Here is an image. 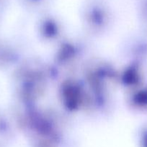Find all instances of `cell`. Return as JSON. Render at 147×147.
<instances>
[{"instance_id": "1", "label": "cell", "mask_w": 147, "mask_h": 147, "mask_svg": "<svg viewBox=\"0 0 147 147\" xmlns=\"http://www.w3.org/2000/svg\"><path fill=\"white\" fill-rule=\"evenodd\" d=\"M92 40L84 34L68 35L53 47L50 61L60 71L81 68L92 57Z\"/></svg>"}, {"instance_id": "2", "label": "cell", "mask_w": 147, "mask_h": 147, "mask_svg": "<svg viewBox=\"0 0 147 147\" xmlns=\"http://www.w3.org/2000/svg\"><path fill=\"white\" fill-rule=\"evenodd\" d=\"M82 34L91 40L102 38L112 32L114 17L110 8L102 0H89L81 11Z\"/></svg>"}, {"instance_id": "3", "label": "cell", "mask_w": 147, "mask_h": 147, "mask_svg": "<svg viewBox=\"0 0 147 147\" xmlns=\"http://www.w3.org/2000/svg\"><path fill=\"white\" fill-rule=\"evenodd\" d=\"M81 69V78L88 87L110 89V86L118 84L119 70L109 60L92 56Z\"/></svg>"}, {"instance_id": "4", "label": "cell", "mask_w": 147, "mask_h": 147, "mask_svg": "<svg viewBox=\"0 0 147 147\" xmlns=\"http://www.w3.org/2000/svg\"><path fill=\"white\" fill-rule=\"evenodd\" d=\"M114 108L115 101L110 89L86 86L82 109L84 114L94 120L105 119L112 115Z\"/></svg>"}, {"instance_id": "5", "label": "cell", "mask_w": 147, "mask_h": 147, "mask_svg": "<svg viewBox=\"0 0 147 147\" xmlns=\"http://www.w3.org/2000/svg\"><path fill=\"white\" fill-rule=\"evenodd\" d=\"M59 98L63 109L69 113L82 111L86 86L82 78H69L60 85Z\"/></svg>"}, {"instance_id": "6", "label": "cell", "mask_w": 147, "mask_h": 147, "mask_svg": "<svg viewBox=\"0 0 147 147\" xmlns=\"http://www.w3.org/2000/svg\"><path fill=\"white\" fill-rule=\"evenodd\" d=\"M35 34L40 42L53 47L68 36L64 23L51 14H46L38 19L35 26Z\"/></svg>"}, {"instance_id": "7", "label": "cell", "mask_w": 147, "mask_h": 147, "mask_svg": "<svg viewBox=\"0 0 147 147\" xmlns=\"http://www.w3.org/2000/svg\"><path fill=\"white\" fill-rule=\"evenodd\" d=\"M136 10L143 32L147 34V0H137Z\"/></svg>"}, {"instance_id": "8", "label": "cell", "mask_w": 147, "mask_h": 147, "mask_svg": "<svg viewBox=\"0 0 147 147\" xmlns=\"http://www.w3.org/2000/svg\"><path fill=\"white\" fill-rule=\"evenodd\" d=\"M43 0H25L26 4L29 7H36L40 5Z\"/></svg>"}]
</instances>
